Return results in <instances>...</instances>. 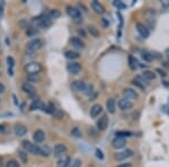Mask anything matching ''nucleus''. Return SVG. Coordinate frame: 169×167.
<instances>
[{"label": "nucleus", "mask_w": 169, "mask_h": 167, "mask_svg": "<svg viewBox=\"0 0 169 167\" xmlns=\"http://www.w3.org/2000/svg\"><path fill=\"white\" fill-rule=\"evenodd\" d=\"M34 23L36 24V26L41 27V28H47L52 25V19L46 14H43L41 16L34 18Z\"/></svg>", "instance_id": "f257e3e1"}, {"label": "nucleus", "mask_w": 169, "mask_h": 167, "mask_svg": "<svg viewBox=\"0 0 169 167\" xmlns=\"http://www.w3.org/2000/svg\"><path fill=\"white\" fill-rule=\"evenodd\" d=\"M67 14H68L69 16L71 17V18L75 20V22H77V23H80V22H82L81 13H80V10H79L78 8L72 7V6H68V7H67Z\"/></svg>", "instance_id": "f03ea898"}, {"label": "nucleus", "mask_w": 169, "mask_h": 167, "mask_svg": "<svg viewBox=\"0 0 169 167\" xmlns=\"http://www.w3.org/2000/svg\"><path fill=\"white\" fill-rule=\"evenodd\" d=\"M43 46V41L41 39H34L27 43V51L28 52H35Z\"/></svg>", "instance_id": "7ed1b4c3"}, {"label": "nucleus", "mask_w": 169, "mask_h": 167, "mask_svg": "<svg viewBox=\"0 0 169 167\" xmlns=\"http://www.w3.org/2000/svg\"><path fill=\"white\" fill-rule=\"evenodd\" d=\"M23 147L25 150H27L28 152H32L33 155H39V146H36V144H33L31 141L28 140H24L22 142Z\"/></svg>", "instance_id": "20e7f679"}, {"label": "nucleus", "mask_w": 169, "mask_h": 167, "mask_svg": "<svg viewBox=\"0 0 169 167\" xmlns=\"http://www.w3.org/2000/svg\"><path fill=\"white\" fill-rule=\"evenodd\" d=\"M25 70L28 75H33V73H39L42 70V66L39 62H29L25 67Z\"/></svg>", "instance_id": "39448f33"}, {"label": "nucleus", "mask_w": 169, "mask_h": 167, "mask_svg": "<svg viewBox=\"0 0 169 167\" xmlns=\"http://www.w3.org/2000/svg\"><path fill=\"white\" fill-rule=\"evenodd\" d=\"M133 156V150L131 149H125V150L121 151V152H116L115 154V159L117 161H125L127 158H130Z\"/></svg>", "instance_id": "423d86ee"}, {"label": "nucleus", "mask_w": 169, "mask_h": 167, "mask_svg": "<svg viewBox=\"0 0 169 167\" xmlns=\"http://www.w3.org/2000/svg\"><path fill=\"white\" fill-rule=\"evenodd\" d=\"M112 146L115 149H122L126 146V139L125 138H121V137H116L112 141Z\"/></svg>", "instance_id": "0eeeda50"}, {"label": "nucleus", "mask_w": 169, "mask_h": 167, "mask_svg": "<svg viewBox=\"0 0 169 167\" xmlns=\"http://www.w3.org/2000/svg\"><path fill=\"white\" fill-rule=\"evenodd\" d=\"M108 125V118L107 115H101V118L98 119L97 121V128L98 130H101V131H105L106 130V128H107Z\"/></svg>", "instance_id": "6e6552de"}, {"label": "nucleus", "mask_w": 169, "mask_h": 167, "mask_svg": "<svg viewBox=\"0 0 169 167\" xmlns=\"http://www.w3.org/2000/svg\"><path fill=\"white\" fill-rule=\"evenodd\" d=\"M67 69H68V71L70 72L71 75H78L79 72L81 71V66L77 62H70L68 63Z\"/></svg>", "instance_id": "1a4fd4ad"}, {"label": "nucleus", "mask_w": 169, "mask_h": 167, "mask_svg": "<svg viewBox=\"0 0 169 167\" xmlns=\"http://www.w3.org/2000/svg\"><path fill=\"white\" fill-rule=\"evenodd\" d=\"M118 107L122 111H127V110H131V108L133 107V103L126 98H121L118 101Z\"/></svg>", "instance_id": "9d476101"}, {"label": "nucleus", "mask_w": 169, "mask_h": 167, "mask_svg": "<svg viewBox=\"0 0 169 167\" xmlns=\"http://www.w3.org/2000/svg\"><path fill=\"white\" fill-rule=\"evenodd\" d=\"M137 30H138V32H139V34L142 36L143 39H148V37H149L150 32H149V30L146 28V26L144 25V24L137 23Z\"/></svg>", "instance_id": "9b49d317"}, {"label": "nucleus", "mask_w": 169, "mask_h": 167, "mask_svg": "<svg viewBox=\"0 0 169 167\" xmlns=\"http://www.w3.org/2000/svg\"><path fill=\"white\" fill-rule=\"evenodd\" d=\"M67 150H68V148H67V146H65V144H56V147H54V150H53V152H54V156L61 157V156H63V155L67 152Z\"/></svg>", "instance_id": "f8f14e48"}, {"label": "nucleus", "mask_w": 169, "mask_h": 167, "mask_svg": "<svg viewBox=\"0 0 169 167\" xmlns=\"http://www.w3.org/2000/svg\"><path fill=\"white\" fill-rule=\"evenodd\" d=\"M123 95H124V98L126 99H137L138 98V93L132 88H125L123 90Z\"/></svg>", "instance_id": "ddd939ff"}, {"label": "nucleus", "mask_w": 169, "mask_h": 167, "mask_svg": "<svg viewBox=\"0 0 169 167\" xmlns=\"http://www.w3.org/2000/svg\"><path fill=\"white\" fill-rule=\"evenodd\" d=\"M84 86H86V84H84V81H81V80H76V81H73L71 84V89L73 92H84Z\"/></svg>", "instance_id": "4468645a"}, {"label": "nucleus", "mask_w": 169, "mask_h": 167, "mask_svg": "<svg viewBox=\"0 0 169 167\" xmlns=\"http://www.w3.org/2000/svg\"><path fill=\"white\" fill-rule=\"evenodd\" d=\"M33 139H34V141H35L36 144H41L45 139V133L42 130H36L34 132V134H33Z\"/></svg>", "instance_id": "2eb2a0df"}, {"label": "nucleus", "mask_w": 169, "mask_h": 167, "mask_svg": "<svg viewBox=\"0 0 169 167\" xmlns=\"http://www.w3.org/2000/svg\"><path fill=\"white\" fill-rule=\"evenodd\" d=\"M70 157L68 155H63L60 157V159L58 161V167H68L70 165Z\"/></svg>", "instance_id": "dca6fc26"}, {"label": "nucleus", "mask_w": 169, "mask_h": 167, "mask_svg": "<svg viewBox=\"0 0 169 167\" xmlns=\"http://www.w3.org/2000/svg\"><path fill=\"white\" fill-rule=\"evenodd\" d=\"M27 132V128L23 124H16L15 125V134L17 137H23Z\"/></svg>", "instance_id": "f3484780"}, {"label": "nucleus", "mask_w": 169, "mask_h": 167, "mask_svg": "<svg viewBox=\"0 0 169 167\" xmlns=\"http://www.w3.org/2000/svg\"><path fill=\"white\" fill-rule=\"evenodd\" d=\"M90 5H91V8H93V9H94L97 14H103L105 11L104 7H103V5H101V3H99V1L93 0Z\"/></svg>", "instance_id": "a211bd4d"}, {"label": "nucleus", "mask_w": 169, "mask_h": 167, "mask_svg": "<svg viewBox=\"0 0 169 167\" xmlns=\"http://www.w3.org/2000/svg\"><path fill=\"white\" fill-rule=\"evenodd\" d=\"M101 111H103V107H101V105L99 104H95L93 107L90 108V115L91 118H97L98 115L101 114Z\"/></svg>", "instance_id": "6ab92c4d"}, {"label": "nucleus", "mask_w": 169, "mask_h": 167, "mask_svg": "<svg viewBox=\"0 0 169 167\" xmlns=\"http://www.w3.org/2000/svg\"><path fill=\"white\" fill-rule=\"evenodd\" d=\"M106 108L109 113H115V110H116V103H115V99L113 98H108L106 101Z\"/></svg>", "instance_id": "aec40b11"}, {"label": "nucleus", "mask_w": 169, "mask_h": 167, "mask_svg": "<svg viewBox=\"0 0 169 167\" xmlns=\"http://www.w3.org/2000/svg\"><path fill=\"white\" fill-rule=\"evenodd\" d=\"M70 42H71L72 46H75L77 49H84V41H81L79 37H72V39L70 40Z\"/></svg>", "instance_id": "412c9836"}, {"label": "nucleus", "mask_w": 169, "mask_h": 167, "mask_svg": "<svg viewBox=\"0 0 169 167\" xmlns=\"http://www.w3.org/2000/svg\"><path fill=\"white\" fill-rule=\"evenodd\" d=\"M43 107H44V104L42 102L35 99V101H33V103L29 106V111H35V110H42L43 111Z\"/></svg>", "instance_id": "4be33fe9"}, {"label": "nucleus", "mask_w": 169, "mask_h": 167, "mask_svg": "<svg viewBox=\"0 0 169 167\" xmlns=\"http://www.w3.org/2000/svg\"><path fill=\"white\" fill-rule=\"evenodd\" d=\"M22 88H23V90L26 93V94H28V95H31V96L35 94V88H34L29 82H25V84L22 86Z\"/></svg>", "instance_id": "5701e85b"}, {"label": "nucleus", "mask_w": 169, "mask_h": 167, "mask_svg": "<svg viewBox=\"0 0 169 167\" xmlns=\"http://www.w3.org/2000/svg\"><path fill=\"white\" fill-rule=\"evenodd\" d=\"M7 63H8V75L14 76V67H15V60L13 56H8L7 58Z\"/></svg>", "instance_id": "b1692460"}, {"label": "nucleus", "mask_w": 169, "mask_h": 167, "mask_svg": "<svg viewBox=\"0 0 169 167\" xmlns=\"http://www.w3.org/2000/svg\"><path fill=\"white\" fill-rule=\"evenodd\" d=\"M139 65H140V63L138 62V60L135 59L133 56H129V66H130V68L132 69V70H137V69L140 67Z\"/></svg>", "instance_id": "393cba45"}, {"label": "nucleus", "mask_w": 169, "mask_h": 167, "mask_svg": "<svg viewBox=\"0 0 169 167\" xmlns=\"http://www.w3.org/2000/svg\"><path fill=\"white\" fill-rule=\"evenodd\" d=\"M142 77L144 78V80H153V79H156V73L151 70H146V71H143Z\"/></svg>", "instance_id": "a878e982"}, {"label": "nucleus", "mask_w": 169, "mask_h": 167, "mask_svg": "<svg viewBox=\"0 0 169 167\" xmlns=\"http://www.w3.org/2000/svg\"><path fill=\"white\" fill-rule=\"evenodd\" d=\"M65 56H67L69 60H77V59H79V56H79L78 52L70 50V51H67V52H65Z\"/></svg>", "instance_id": "bb28decb"}, {"label": "nucleus", "mask_w": 169, "mask_h": 167, "mask_svg": "<svg viewBox=\"0 0 169 167\" xmlns=\"http://www.w3.org/2000/svg\"><path fill=\"white\" fill-rule=\"evenodd\" d=\"M43 111L46 112V113H49V114H53V113L56 112V106H54L52 103H50V104H47V105H44Z\"/></svg>", "instance_id": "cd10ccee"}, {"label": "nucleus", "mask_w": 169, "mask_h": 167, "mask_svg": "<svg viewBox=\"0 0 169 167\" xmlns=\"http://www.w3.org/2000/svg\"><path fill=\"white\" fill-rule=\"evenodd\" d=\"M50 154H51V149H50L47 146H45V147H39V155H41V156L47 157V156H50Z\"/></svg>", "instance_id": "c85d7f7f"}, {"label": "nucleus", "mask_w": 169, "mask_h": 167, "mask_svg": "<svg viewBox=\"0 0 169 167\" xmlns=\"http://www.w3.org/2000/svg\"><path fill=\"white\" fill-rule=\"evenodd\" d=\"M87 30H88V32L91 34V35L94 36V37H99V31H98L95 26L89 25V26L87 27Z\"/></svg>", "instance_id": "c756f323"}, {"label": "nucleus", "mask_w": 169, "mask_h": 167, "mask_svg": "<svg viewBox=\"0 0 169 167\" xmlns=\"http://www.w3.org/2000/svg\"><path fill=\"white\" fill-rule=\"evenodd\" d=\"M93 92H94V87H93V85H90V84H86L84 92L82 93H84L86 96H90L91 94H93Z\"/></svg>", "instance_id": "7c9ffc66"}, {"label": "nucleus", "mask_w": 169, "mask_h": 167, "mask_svg": "<svg viewBox=\"0 0 169 167\" xmlns=\"http://www.w3.org/2000/svg\"><path fill=\"white\" fill-rule=\"evenodd\" d=\"M142 58H143V60H146V61L150 62V61H152V59H153V54L152 53L144 51V52H142Z\"/></svg>", "instance_id": "2f4dec72"}, {"label": "nucleus", "mask_w": 169, "mask_h": 167, "mask_svg": "<svg viewBox=\"0 0 169 167\" xmlns=\"http://www.w3.org/2000/svg\"><path fill=\"white\" fill-rule=\"evenodd\" d=\"M46 15L51 18V19H56V18H58V17H60V13H59L58 10H50L49 13H46Z\"/></svg>", "instance_id": "473e14b6"}, {"label": "nucleus", "mask_w": 169, "mask_h": 167, "mask_svg": "<svg viewBox=\"0 0 169 167\" xmlns=\"http://www.w3.org/2000/svg\"><path fill=\"white\" fill-rule=\"evenodd\" d=\"M71 134H72V137H76V138H81L82 137V133H81V131L79 130V128H73L71 130Z\"/></svg>", "instance_id": "72a5a7b5"}, {"label": "nucleus", "mask_w": 169, "mask_h": 167, "mask_svg": "<svg viewBox=\"0 0 169 167\" xmlns=\"http://www.w3.org/2000/svg\"><path fill=\"white\" fill-rule=\"evenodd\" d=\"M27 79H28V81L36 82V81H39V73H33V75L27 76Z\"/></svg>", "instance_id": "f704fd0d"}, {"label": "nucleus", "mask_w": 169, "mask_h": 167, "mask_svg": "<svg viewBox=\"0 0 169 167\" xmlns=\"http://www.w3.org/2000/svg\"><path fill=\"white\" fill-rule=\"evenodd\" d=\"M69 167H81V161L78 159V158H76L72 161V163H70Z\"/></svg>", "instance_id": "c9c22d12"}, {"label": "nucleus", "mask_w": 169, "mask_h": 167, "mask_svg": "<svg viewBox=\"0 0 169 167\" xmlns=\"http://www.w3.org/2000/svg\"><path fill=\"white\" fill-rule=\"evenodd\" d=\"M130 131H117L116 132V137H121V138H125V137H130L131 136Z\"/></svg>", "instance_id": "e433bc0d"}, {"label": "nucleus", "mask_w": 169, "mask_h": 167, "mask_svg": "<svg viewBox=\"0 0 169 167\" xmlns=\"http://www.w3.org/2000/svg\"><path fill=\"white\" fill-rule=\"evenodd\" d=\"M53 115H54V118L56 119L61 120V119H63V116H64V113L62 111H60V110H56V112L53 113Z\"/></svg>", "instance_id": "4c0bfd02"}, {"label": "nucleus", "mask_w": 169, "mask_h": 167, "mask_svg": "<svg viewBox=\"0 0 169 167\" xmlns=\"http://www.w3.org/2000/svg\"><path fill=\"white\" fill-rule=\"evenodd\" d=\"M18 154H19V157L22 158L23 163H26V161H27V154H26V152H24L23 150H19V151H18Z\"/></svg>", "instance_id": "58836bf2"}, {"label": "nucleus", "mask_w": 169, "mask_h": 167, "mask_svg": "<svg viewBox=\"0 0 169 167\" xmlns=\"http://www.w3.org/2000/svg\"><path fill=\"white\" fill-rule=\"evenodd\" d=\"M6 167H19V164H18V161H9L7 163Z\"/></svg>", "instance_id": "ea45409f"}, {"label": "nucleus", "mask_w": 169, "mask_h": 167, "mask_svg": "<svg viewBox=\"0 0 169 167\" xmlns=\"http://www.w3.org/2000/svg\"><path fill=\"white\" fill-rule=\"evenodd\" d=\"M113 3H114V6L117 7V8H120V9H124V8L126 7L123 2H122V1H114Z\"/></svg>", "instance_id": "a19ab883"}, {"label": "nucleus", "mask_w": 169, "mask_h": 167, "mask_svg": "<svg viewBox=\"0 0 169 167\" xmlns=\"http://www.w3.org/2000/svg\"><path fill=\"white\" fill-rule=\"evenodd\" d=\"M96 156H97L98 159H104V155H103V151L101 149H96Z\"/></svg>", "instance_id": "79ce46f5"}, {"label": "nucleus", "mask_w": 169, "mask_h": 167, "mask_svg": "<svg viewBox=\"0 0 169 167\" xmlns=\"http://www.w3.org/2000/svg\"><path fill=\"white\" fill-rule=\"evenodd\" d=\"M101 23H103L104 27H108V25H109V23H108V22H106V19H105V18H103V19H101Z\"/></svg>", "instance_id": "37998d69"}, {"label": "nucleus", "mask_w": 169, "mask_h": 167, "mask_svg": "<svg viewBox=\"0 0 169 167\" xmlns=\"http://www.w3.org/2000/svg\"><path fill=\"white\" fill-rule=\"evenodd\" d=\"M117 167H132V165H131L130 163H126V164H121V165H118Z\"/></svg>", "instance_id": "c03bdc74"}, {"label": "nucleus", "mask_w": 169, "mask_h": 167, "mask_svg": "<svg viewBox=\"0 0 169 167\" xmlns=\"http://www.w3.org/2000/svg\"><path fill=\"white\" fill-rule=\"evenodd\" d=\"M5 86L2 85V84H1V82H0V94H2L3 92H5Z\"/></svg>", "instance_id": "a18cd8bd"}, {"label": "nucleus", "mask_w": 169, "mask_h": 167, "mask_svg": "<svg viewBox=\"0 0 169 167\" xmlns=\"http://www.w3.org/2000/svg\"><path fill=\"white\" fill-rule=\"evenodd\" d=\"M165 56H166L167 58L169 59V49H167L166 51H165Z\"/></svg>", "instance_id": "49530a36"}, {"label": "nucleus", "mask_w": 169, "mask_h": 167, "mask_svg": "<svg viewBox=\"0 0 169 167\" xmlns=\"http://www.w3.org/2000/svg\"><path fill=\"white\" fill-rule=\"evenodd\" d=\"M157 71L160 72V75H161V76H166V73H165V72H163V71H161L160 69H157Z\"/></svg>", "instance_id": "de8ad7c7"}, {"label": "nucleus", "mask_w": 169, "mask_h": 167, "mask_svg": "<svg viewBox=\"0 0 169 167\" xmlns=\"http://www.w3.org/2000/svg\"><path fill=\"white\" fill-rule=\"evenodd\" d=\"M3 130H5V128H3V125H2V124H0V132H2Z\"/></svg>", "instance_id": "09e8293b"}]
</instances>
